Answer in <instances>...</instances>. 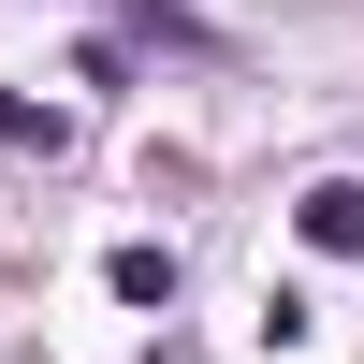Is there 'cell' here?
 Instances as JSON below:
<instances>
[{
  "instance_id": "obj_1",
  "label": "cell",
  "mask_w": 364,
  "mask_h": 364,
  "mask_svg": "<svg viewBox=\"0 0 364 364\" xmlns=\"http://www.w3.org/2000/svg\"><path fill=\"white\" fill-rule=\"evenodd\" d=\"M291 233H306L321 262H364V175H321V190L291 204Z\"/></svg>"
},
{
  "instance_id": "obj_2",
  "label": "cell",
  "mask_w": 364,
  "mask_h": 364,
  "mask_svg": "<svg viewBox=\"0 0 364 364\" xmlns=\"http://www.w3.org/2000/svg\"><path fill=\"white\" fill-rule=\"evenodd\" d=\"M117 306H175V248H117Z\"/></svg>"
},
{
  "instance_id": "obj_3",
  "label": "cell",
  "mask_w": 364,
  "mask_h": 364,
  "mask_svg": "<svg viewBox=\"0 0 364 364\" xmlns=\"http://www.w3.org/2000/svg\"><path fill=\"white\" fill-rule=\"evenodd\" d=\"M58 132H73L58 102H29V87H0V146H58Z\"/></svg>"
}]
</instances>
